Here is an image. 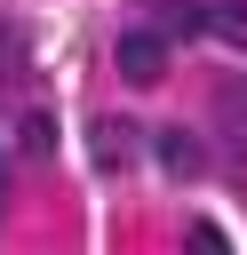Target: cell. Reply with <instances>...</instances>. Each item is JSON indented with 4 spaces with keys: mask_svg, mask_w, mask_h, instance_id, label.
<instances>
[{
    "mask_svg": "<svg viewBox=\"0 0 247 255\" xmlns=\"http://www.w3.org/2000/svg\"><path fill=\"white\" fill-rule=\"evenodd\" d=\"M159 72H167V40H159L151 24H127V32H120V80H127V88H151Z\"/></svg>",
    "mask_w": 247,
    "mask_h": 255,
    "instance_id": "1",
    "label": "cell"
},
{
    "mask_svg": "<svg viewBox=\"0 0 247 255\" xmlns=\"http://www.w3.org/2000/svg\"><path fill=\"white\" fill-rule=\"evenodd\" d=\"M151 32H159L167 48H175V40H199V32H207V24H199V0H159V24H151Z\"/></svg>",
    "mask_w": 247,
    "mask_h": 255,
    "instance_id": "2",
    "label": "cell"
},
{
    "mask_svg": "<svg viewBox=\"0 0 247 255\" xmlns=\"http://www.w3.org/2000/svg\"><path fill=\"white\" fill-rule=\"evenodd\" d=\"M96 159L120 175V167L135 159V128H127V120H96Z\"/></svg>",
    "mask_w": 247,
    "mask_h": 255,
    "instance_id": "3",
    "label": "cell"
},
{
    "mask_svg": "<svg viewBox=\"0 0 247 255\" xmlns=\"http://www.w3.org/2000/svg\"><path fill=\"white\" fill-rule=\"evenodd\" d=\"M159 167H167V175H199V167H207V151H199V135H183V128H167V135H159Z\"/></svg>",
    "mask_w": 247,
    "mask_h": 255,
    "instance_id": "4",
    "label": "cell"
},
{
    "mask_svg": "<svg viewBox=\"0 0 247 255\" xmlns=\"http://www.w3.org/2000/svg\"><path fill=\"white\" fill-rule=\"evenodd\" d=\"M16 151H24V159H48V151H56V120H48V112H16Z\"/></svg>",
    "mask_w": 247,
    "mask_h": 255,
    "instance_id": "5",
    "label": "cell"
},
{
    "mask_svg": "<svg viewBox=\"0 0 247 255\" xmlns=\"http://www.w3.org/2000/svg\"><path fill=\"white\" fill-rule=\"evenodd\" d=\"M199 24L223 40H247V0H199Z\"/></svg>",
    "mask_w": 247,
    "mask_h": 255,
    "instance_id": "6",
    "label": "cell"
},
{
    "mask_svg": "<svg viewBox=\"0 0 247 255\" xmlns=\"http://www.w3.org/2000/svg\"><path fill=\"white\" fill-rule=\"evenodd\" d=\"M183 255H231V239H223V223H207V215H199V223L183 231Z\"/></svg>",
    "mask_w": 247,
    "mask_h": 255,
    "instance_id": "7",
    "label": "cell"
},
{
    "mask_svg": "<svg viewBox=\"0 0 247 255\" xmlns=\"http://www.w3.org/2000/svg\"><path fill=\"white\" fill-rule=\"evenodd\" d=\"M16 72H24V40H16V32H0V80H16Z\"/></svg>",
    "mask_w": 247,
    "mask_h": 255,
    "instance_id": "8",
    "label": "cell"
},
{
    "mask_svg": "<svg viewBox=\"0 0 247 255\" xmlns=\"http://www.w3.org/2000/svg\"><path fill=\"white\" fill-rule=\"evenodd\" d=\"M223 120H231V128H247V88H223Z\"/></svg>",
    "mask_w": 247,
    "mask_h": 255,
    "instance_id": "9",
    "label": "cell"
},
{
    "mask_svg": "<svg viewBox=\"0 0 247 255\" xmlns=\"http://www.w3.org/2000/svg\"><path fill=\"white\" fill-rule=\"evenodd\" d=\"M0 191H8V159H0Z\"/></svg>",
    "mask_w": 247,
    "mask_h": 255,
    "instance_id": "10",
    "label": "cell"
}]
</instances>
